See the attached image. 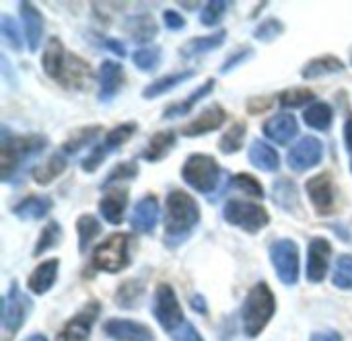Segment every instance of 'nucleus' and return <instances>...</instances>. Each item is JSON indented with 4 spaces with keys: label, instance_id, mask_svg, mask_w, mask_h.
I'll use <instances>...</instances> for the list:
<instances>
[{
    "label": "nucleus",
    "instance_id": "23",
    "mask_svg": "<svg viewBox=\"0 0 352 341\" xmlns=\"http://www.w3.org/2000/svg\"><path fill=\"white\" fill-rule=\"evenodd\" d=\"M52 206H54V200L50 196H27L12 208V214L21 222H35V220L45 218Z\"/></svg>",
    "mask_w": 352,
    "mask_h": 341
},
{
    "label": "nucleus",
    "instance_id": "34",
    "mask_svg": "<svg viewBox=\"0 0 352 341\" xmlns=\"http://www.w3.org/2000/svg\"><path fill=\"white\" fill-rule=\"evenodd\" d=\"M303 121L311 128V130H318V132H328L332 128V121H334V109L328 105V103H314L309 105L305 111H303Z\"/></svg>",
    "mask_w": 352,
    "mask_h": 341
},
{
    "label": "nucleus",
    "instance_id": "42",
    "mask_svg": "<svg viewBox=\"0 0 352 341\" xmlns=\"http://www.w3.org/2000/svg\"><path fill=\"white\" fill-rule=\"evenodd\" d=\"M132 62L142 72H155L161 66V47L159 45H142L132 54Z\"/></svg>",
    "mask_w": 352,
    "mask_h": 341
},
{
    "label": "nucleus",
    "instance_id": "46",
    "mask_svg": "<svg viewBox=\"0 0 352 341\" xmlns=\"http://www.w3.org/2000/svg\"><path fill=\"white\" fill-rule=\"evenodd\" d=\"M283 33H285V23L278 21V19H274V16L262 21V23L254 29V37H256L258 41H264V43L276 41Z\"/></svg>",
    "mask_w": 352,
    "mask_h": 341
},
{
    "label": "nucleus",
    "instance_id": "21",
    "mask_svg": "<svg viewBox=\"0 0 352 341\" xmlns=\"http://www.w3.org/2000/svg\"><path fill=\"white\" fill-rule=\"evenodd\" d=\"M91 78H93L91 66H89L85 60H80L78 56L68 54V56H66V62H64V68H62L60 82H62L66 89L80 91V89H87V86H89Z\"/></svg>",
    "mask_w": 352,
    "mask_h": 341
},
{
    "label": "nucleus",
    "instance_id": "61",
    "mask_svg": "<svg viewBox=\"0 0 352 341\" xmlns=\"http://www.w3.org/2000/svg\"><path fill=\"white\" fill-rule=\"evenodd\" d=\"M351 64H352V51H351Z\"/></svg>",
    "mask_w": 352,
    "mask_h": 341
},
{
    "label": "nucleus",
    "instance_id": "3",
    "mask_svg": "<svg viewBox=\"0 0 352 341\" xmlns=\"http://www.w3.org/2000/svg\"><path fill=\"white\" fill-rule=\"evenodd\" d=\"M276 313V298L266 282H258L245 296L243 309H241V323H243V333L250 340H256L270 319Z\"/></svg>",
    "mask_w": 352,
    "mask_h": 341
},
{
    "label": "nucleus",
    "instance_id": "10",
    "mask_svg": "<svg viewBox=\"0 0 352 341\" xmlns=\"http://www.w3.org/2000/svg\"><path fill=\"white\" fill-rule=\"evenodd\" d=\"M324 158V144L314 136H303L287 154V165L293 173H305L318 167Z\"/></svg>",
    "mask_w": 352,
    "mask_h": 341
},
{
    "label": "nucleus",
    "instance_id": "5",
    "mask_svg": "<svg viewBox=\"0 0 352 341\" xmlns=\"http://www.w3.org/2000/svg\"><path fill=\"white\" fill-rule=\"evenodd\" d=\"M130 266V235L118 233L107 237L93 251V268L105 274H118Z\"/></svg>",
    "mask_w": 352,
    "mask_h": 341
},
{
    "label": "nucleus",
    "instance_id": "36",
    "mask_svg": "<svg viewBox=\"0 0 352 341\" xmlns=\"http://www.w3.org/2000/svg\"><path fill=\"white\" fill-rule=\"evenodd\" d=\"M76 233H78V251L87 253L93 241L101 235V224L93 214H82L76 220Z\"/></svg>",
    "mask_w": 352,
    "mask_h": 341
},
{
    "label": "nucleus",
    "instance_id": "24",
    "mask_svg": "<svg viewBox=\"0 0 352 341\" xmlns=\"http://www.w3.org/2000/svg\"><path fill=\"white\" fill-rule=\"evenodd\" d=\"M227 39V31L225 29H219L210 35H202V37H192L190 41H186L182 47H179V56L186 58V60H192V58H198L202 54H208V51H214L219 47H223Z\"/></svg>",
    "mask_w": 352,
    "mask_h": 341
},
{
    "label": "nucleus",
    "instance_id": "12",
    "mask_svg": "<svg viewBox=\"0 0 352 341\" xmlns=\"http://www.w3.org/2000/svg\"><path fill=\"white\" fill-rule=\"evenodd\" d=\"M305 191L320 216H328L334 212V202H336V189H334V179L330 173H320L307 179Z\"/></svg>",
    "mask_w": 352,
    "mask_h": 341
},
{
    "label": "nucleus",
    "instance_id": "31",
    "mask_svg": "<svg viewBox=\"0 0 352 341\" xmlns=\"http://www.w3.org/2000/svg\"><path fill=\"white\" fill-rule=\"evenodd\" d=\"M66 169H68V156H66L62 150H58V152H54L50 158H45L41 165H37V167L31 171V177H33L35 183L47 185V183L56 181Z\"/></svg>",
    "mask_w": 352,
    "mask_h": 341
},
{
    "label": "nucleus",
    "instance_id": "56",
    "mask_svg": "<svg viewBox=\"0 0 352 341\" xmlns=\"http://www.w3.org/2000/svg\"><path fill=\"white\" fill-rule=\"evenodd\" d=\"M190 305H192V309H194L196 313H200V315H206V313H208V309H206V301H204V296H202V294H192Z\"/></svg>",
    "mask_w": 352,
    "mask_h": 341
},
{
    "label": "nucleus",
    "instance_id": "49",
    "mask_svg": "<svg viewBox=\"0 0 352 341\" xmlns=\"http://www.w3.org/2000/svg\"><path fill=\"white\" fill-rule=\"evenodd\" d=\"M254 54H256V49H254V47H241V49H237L235 54H231V56L223 62V66H221V74H229V72H233V70H235V68H239L241 64L250 62V60L254 58Z\"/></svg>",
    "mask_w": 352,
    "mask_h": 341
},
{
    "label": "nucleus",
    "instance_id": "15",
    "mask_svg": "<svg viewBox=\"0 0 352 341\" xmlns=\"http://www.w3.org/2000/svg\"><path fill=\"white\" fill-rule=\"evenodd\" d=\"M262 134L274 144H289L299 136V121L293 113H276L262 124Z\"/></svg>",
    "mask_w": 352,
    "mask_h": 341
},
{
    "label": "nucleus",
    "instance_id": "2",
    "mask_svg": "<svg viewBox=\"0 0 352 341\" xmlns=\"http://www.w3.org/2000/svg\"><path fill=\"white\" fill-rule=\"evenodd\" d=\"M47 146V138L41 134H12L6 126L0 132V179L8 183L23 163L39 154Z\"/></svg>",
    "mask_w": 352,
    "mask_h": 341
},
{
    "label": "nucleus",
    "instance_id": "6",
    "mask_svg": "<svg viewBox=\"0 0 352 341\" xmlns=\"http://www.w3.org/2000/svg\"><path fill=\"white\" fill-rule=\"evenodd\" d=\"M223 218L231 226H237L248 235H258L270 224V214L266 212V208L248 200H229L223 208Z\"/></svg>",
    "mask_w": 352,
    "mask_h": 341
},
{
    "label": "nucleus",
    "instance_id": "11",
    "mask_svg": "<svg viewBox=\"0 0 352 341\" xmlns=\"http://www.w3.org/2000/svg\"><path fill=\"white\" fill-rule=\"evenodd\" d=\"M101 315V305L97 301L87 303L72 319L66 321L64 329L60 331L58 341H87L91 338L93 325Z\"/></svg>",
    "mask_w": 352,
    "mask_h": 341
},
{
    "label": "nucleus",
    "instance_id": "29",
    "mask_svg": "<svg viewBox=\"0 0 352 341\" xmlns=\"http://www.w3.org/2000/svg\"><path fill=\"white\" fill-rule=\"evenodd\" d=\"M346 70V64L338 58V56H320L309 60L303 68H301V76L305 80L311 78H322V76H332V74H340Z\"/></svg>",
    "mask_w": 352,
    "mask_h": 341
},
{
    "label": "nucleus",
    "instance_id": "16",
    "mask_svg": "<svg viewBox=\"0 0 352 341\" xmlns=\"http://www.w3.org/2000/svg\"><path fill=\"white\" fill-rule=\"evenodd\" d=\"M126 72L120 62L116 60H103L99 66V101L109 103L124 86Z\"/></svg>",
    "mask_w": 352,
    "mask_h": 341
},
{
    "label": "nucleus",
    "instance_id": "54",
    "mask_svg": "<svg viewBox=\"0 0 352 341\" xmlns=\"http://www.w3.org/2000/svg\"><path fill=\"white\" fill-rule=\"evenodd\" d=\"M309 341H342V338H340V333H338V331H334V329H326V331H318V333H314Z\"/></svg>",
    "mask_w": 352,
    "mask_h": 341
},
{
    "label": "nucleus",
    "instance_id": "28",
    "mask_svg": "<svg viewBox=\"0 0 352 341\" xmlns=\"http://www.w3.org/2000/svg\"><path fill=\"white\" fill-rule=\"evenodd\" d=\"M248 154H250V163H252L258 171L276 173V171L280 169V156H278V152H276L270 144H266V142H262V140H254V142L250 144Z\"/></svg>",
    "mask_w": 352,
    "mask_h": 341
},
{
    "label": "nucleus",
    "instance_id": "4",
    "mask_svg": "<svg viewBox=\"0 0 352 341\" xmlns=\"http://www.w3.org/2000/svg\"><path fill=\"white\" fill-rule=\"evenodd\" d=\"M182 177L194 191L210 196L221 183V167L210 154L194 152L186 158L182 167Z\"/></svg>",
    "mask_w": 352,
    "mask_h": 341
},
{
    "label": "nucleus",
    "instance_id": "35",
    "mask_svg": "<svg viewBox=\"0 0 352 341\" xmlns=\"http://www.w3.org/2000/svg\"><path fill=\"white\" fill-rule=\"evenodd\" d=\"M99 136H101V126H87V128H80V130L72 132V136L62 144L60 150H62L66 156L76 154V152H80L85 146L93 144Z\"/></svg>",
    "mask_w": 352,
    "mask_h": 341
},
{
    "label": "nucleus",
    "instance_id": "19",
    "mask_svg": "<svg viewBox=\"0 0 352 341\" xmlns=\"http://www.w3.org/2000/svg\"><path fill=\"white\" fill-rule=\"evenodd\" d=\"M19 14L23 21V31H25V41H27V49L29 51H37L41 37H43V16L39 12V8L31 2H19Z\"/></svg>",
    "mask_w": 352,
    "mask_h": 341
},
{
    "label": "nucleus",
    "instance_id": "14",
    "mask_svg": "<svg viewBox=\"0 0 352 341\" xmlns=\"http://www.w3.org/2000/svg\"><path fill=\"white\" fill-rule=\"evenodd\" d=\"M159 210H161V206H159L157 196L148 193V196L140 198L130 216L132 231L138 235H153L157 228V222H159Z\"/></svg>",
    "mask_w": 352,
    "mask_h": 341
},
{
    "label": "nucleus",
    "instance_id": "59",
    "mask_svg": "<svg viewBox=\"0 0 352 341\" xmlns=\"http://www.w3.org/2000/svg\"><path fill=\"white\" fill-rule=\"evenodd\" d=\"M182 6H184V8H198L196 2H182Z\"/></svg>",
    "mask_w": 352,
    "mask_h": 341
},
{
    "label": "nucleus",
    "instance_id": "52",
    "mask_svg": "<svg viewBox=\"0 0 352 341\" xmlns=\"http://www.w3.org/2000/svg\"><path fill=\"white\" fill-rule=\"evenodd\" d=\"M163 23H165V27L169 31H182V29H186V19L177 10H173V8L163 10Z\"/></svg>",
    "mask_w": 352,
    "mask_h": 341
},
{
    "label": "nucleus",
    "instance_id": "57",
    "mask_svg": "<svg viewBox=\"0 0 352 341\" xmlns=\"http://www.w3.org/2000/svg\"><path fill=\"white\" fill-rule=\"evenodd\" d=\"M344 146H346V150H349V154H351L352 158V115L344 124Z\"/></svg>",
    "mask_w": 352,
    "mask_h": 341
},
{
    "label": "nucleus",
    "instance_id": "20",
    "mask_svg": "<svg viewBox=\"0 0 352 341\" xmlns=\"http://www.w3.org/2000/svg\"><path fill=\"white\" fill-rule=\"evenodd\" d=\"M272 200H274L276 206H280L291 216L305 218L303 204H301V198H299V189H297V183L293 179H289V177L276 179L272 183Z\"/></svg>",
    "mask_w": 352,
    "mask_h": 341
},
{
    "label": "nucleus",
    "instance_id": "32",
    "mask_svg": "<svg viewBox=\"0 0 352 341\" xmlns=\"http://www.w3.org/2000/svg\"><path fill=\"white\" fill-rule=\"evenodd\" d=\"M194 76H196V70H184V72H173V74L161 76V78L153 80L151 84H146L142 89V99H157V97H161L165 93H171L173 89L188 82Z\"/></svg>",
    "mask_w": 352,
    "mask_h": 341
},
{
    "label": "nucleus",
    "instance_id": "27",
    "mask_svg": "<svg viewBox=\"0 0 352 341\" xmlns=\"http://www.w3.org/2000/svg\"><path fill=\"white\" fill-rule=\"evenodd\" d=\"M66 56H68V51L64 49L62 41L58 37H50V41L45 43V49H43V56H41V68H43L45 76L60 80Z\"/></svg>",
    "mask_w": 352,
    "mask_h": 341
},
{
    "label": "nucleus",
    "instance_id": "26",
    "mask_svg": "<svg viewBox=\"0 0 352 341\" xmlns=\"http://www.w3.org/2000/svg\"><path fill=\"white\" fill-rule=\"evenodd\" d=\"M124 31L126 35L136 41V43H151L157 33H159V27L155 23V19L151 14H132L124 21Z\"/></svg>",
    "mask_w": 352,
    "mask_h": 341
},
{
    "label": "nucleus",
    "instance_id": "33",
    "mask_svg": "<svg viewBox=\"0 0 352 341\" xmlns=\"http://www.w3.org/2000/svg\"><path fill=\"white\" fill-rule=\"evenodd\" d=\"M214 86H217V82L210 78V80H206L200 89H196L192 95H188L184 101H177V103H171L165 111H163V119H177V117H184V115H188L194 107H196V103H200L204 97H208L212 91H214Z\"/></svg>",
    "mask_w": 352,
    "mask_h": 341
},
{
    "label": "nucleus",
    "instance_id": "8",
    "mask_svg": "<svg viewBox=\"0 0 352 341\" xmlns=\"http://www.w3.org/2000/svg\"><path fill=\"white\" fill-rule=\"evenodd\" d=\"M153 315L167 333L175 331L179 325L186 323L182 305H179L177 296H175V290L169 284H159L157 286L155 296H153Z\"/></svg>",
    "mask_w": 352,
    "mask_h": 341
},
{
    "label": "nucleus",
    "instance_id": "45",
    "mask_svg": "<svg viewBox=\"0 0 352 341\" xmlns=\"http://www.w3.org/2000/svg\"><path fill=\"white\" fill-rule=\"evenodd\" d=\"M229 187H233L237 191H243V193H248L250 198H256V200H262L264 198L262 183L256 177L248 175V173H237L233 179H229Z\"/></svg>",
    "mask_w": 352,
    "mask_h": 341
},
{
    "label": "nucleus",
    "instance_id": "51",
    "mask_svg": "<svg viewBox=\"0 0 352 341\" xmlns=\"http://www.w3.org/2000/svg\"><path fill=\"white\" fill-rule=\"evenodd\" d=\"M171 336V340L173 341H204L202 340V336L198 333V329L190 323V321H186L184 325H179L175 331H171L169 333Z\"/></svg>",
    "mask_w": 352,
    "mask_h": 341
},
{
    "label": "nucleus",
    "instance_id": "30",
    "mask_svg": "<svg viewBox=\"0 0 352 341\" xmlns=\"http://www.w3.org/2000/svg\"><path fill=\"white\" fill-rule=\"evenodd\" d=\"M175 140H177V136H175L173 130L157 132V134L148 140V144L144 146V150L140 152V158L146 161V163H159V161H163V158L173 150Z\"/></svg>",
    "mask_w": 352,
    "mask_h": 341
},
{
    "label": "nucleus",
    "instance_id": "7",
    "mask_svg": "<svg viewBox=\"0 0 352 341\" xmlns=\"http://www.w3.org/2000/svg\"><path fill=\"white\" fill-rule=\"evenodd\" d=\"M270 261L285 286L299 282V245L291 239H278L270 245Z\"/></svg>",
    "mask_w": 352,
    "mask_h": 341
},
{
    "label": "nucleus",
    "instance_id": "13",
    "mask_svg": "<svg viewBox=\"0 0 352 341\" xmlns=\"http://www.w3.org/2000/svg\"><path fill=\"white\" fill-rule=\"evenodd\" d=\"M332 245L324 237H314L307 247V282L322 284L330 270Z\"/></svg>",
    "mask_w": 352,
    "mask_h": 341
},
{
    "label": "nucleus",
    "instance_id": "50",
    "mask_svg": "<svg viewBox=\"0 0 352 341\" xmlns=\"http://www.w3.org/2000/svg\"><path fill=\"white\" fill-rule=\"evenodd\" d=\"M105 156H107V152L103 150V146L99 144V146H95L82 161H80V167H82V171H87V173H95L101 165H103V161H105Z\"/></svg>",
    "mask_w": 352,
    "mask_h": 341
},
{
    "label": "nucleus",
    "instance_id": "58",
    "mask_svg": "<svg viewBox=\"0 0 352 341\" xmlns=\"http://www.w3.org/2000/svg\"><path fill=\"white\" fill-rule=\"evenodd\" d=\"M25 341H47L43 336H39V333H35V336H31V338H27Z\"/></svg>",
    "mask_w": 352,
    "mask_h": 341
},
{
    "label": "nucleus",
    "instance_id": "43",
    "mask_svg": "<svg viewBox=\"0 0 352 341\" xmlns=\"http://www.w3.org/2000/svg\"><path fill=\"white\" fill-rule=\"evenodd\" d=\"M332 284L338 290H352V255L344 253L338 257L334 274H332Z\"/></svg>",
    "mask_w": 352,
    "mask_h": 341
},
{
    "label": "nucleus",
    "instance_id": "18",
    "mask_svg": "<svg viewBox=\"0 0 352 341\" xmlns=\"http://www.w3.org/2000/svg\"><path fill=\"white\" fill-rule=\"evenodd\" d=\"M103 333L113 341H153V331L146 325L130 319H109Z\"/></svg>",
    "mask_w": 352,
    "mask_h": 341
},
{
    "label": "nucleus",
    "instance_id": "39",
    "mask_svg": "<svg viewBox=\"0 0 352 341\" xmlns=\"http://www.w3.org/2000/svg\"><path fill=\"white\" fill-rule=\"evenodd\" d=\"M245 136H248V126L243 121H237L233 124L219 140V150L223 154H235L243 148V142H245Z\"/></svg>",
    "mask_w": 352,
    "mask_h": 341
},
{
    "label": "nucleus",
    "instance_id": "1",
    "mask_svg": "<svg viewBox=\"0 0 352 341\" xmlns=\"http://www.w3.org/2000/svg\"><path fill=\"white\" fill-rule=\"evenodd\" d=\"M200 218H202L200 206L190 193L179 189L169 191L165 200V235H163L165 247L167 249L182 247L200 224Z\"/></svg>",
    "mask_w": 352,
    "mask_h": 341
},
{
    "label": "nucleus",
    "instance_id": "44",
    "mask_svg": "<svg viewBox=\"0 0 352 341\" xmlns=\"http://www.w3.org/2000/svg\"><path fill=\"white\" fill-rule=\"evenodd\" d=\"M136 175H138V163L136 161H126V163H120V165H116L109 173H107V177H105V181L101 183V189H107L109 185H113V183H120V181H130V179H136Z\"/></svg>",
    "mask_w": 352,
    "mask_h": 341
},
{
    "label": "nucleus",
    "instance_id": "48",
    "mask_svg": "<svg viewBox=\"0 0 352 341\" xmlns=\"http://www.w3.org/2000/svg\"><path fill=\"white\" fill-rule=\"evenodd\" d=\"M0 35H2L4 43H8V47H12L14 51L23 49V39H21L19 27L12 16H8V14L0 16Z\"/></svg>",
    "mask_w": 352,
    "mask_h": 341
},
{
    "label": "nucleus",
    "instance_id": "40",
    "mask_svg": "<svg viewBox=\"0 0 352 341\" xmlns=\"http://www.w3.org/2000/svg\"><path fill=\"white\" fill-rule=\"evenodd\" d=\"M62 241V226L52 220L43 226V231L37 237L35 249H33V257H41L43 253H50L52 249H56Z\"/></svg>",
    "mask_w": 352,
    "mask_h": 341
},
{
    "label": "nucleus",
    "instance_id": "25",
    "mask_svg": "<svg viewBox=\"0 0 352 341\" xmlns=\"http://www.w3.org/2000/svg\"><path fill=\"white\" fill-rule=\"evenodd\" d=\"M58 270H60V261H58V259H47V261L39 263V266L33 270V274L29 276V280H27L29 292H31V294H37V296L45 294V292L56 284V280H58Z\"/></svg>",
    "mask_w": 352,
    "mask_h": 341
},
{
    "label": "nucleus",
    "instance_id": "60",
    "mask_svg": "<svg viewBox=\"0 0 352 341\" xmlns=\"http://www.w3.org/2000/svg\"><path fill=\"white\" fill-rule=\"evenodd\" d=\"M351 173H352V158H351Z\"/></svg>",
    "mask_w": 352,
    "mask_h": 341
},
{
    "label": "nucleus",
    "instance_id": "37",
    "mask_svg": "<svg viewBox=\"0 0 352 341\" xmlns=\"http://www.w3.org/2000/svg\"><path fill=\"white\" fill-rule=\"evenodd\" d=\"M142 296H144V282L138 280V278H132V280H126V282L118 288L113 301H116L118 307H122V309H134V307L140 303Z\"/></svg>",
    "mask_w": 352,
    "mask_h": 341
},
{
    "label": "nucleus",
    "instance_id": "41",
    "mask_svg": "<svg viewBox=\"0 0 352 341\" xmlns=\"http://www.w3.org/2000/svg\"><path fill=\"white\" fill-rule=\"evenodd\" d=\"M278 103L283 109H297V107H309L316 103V93L311 89H287L278 95Z\"/></svg>",
    "mask_w": 352,
    "mask_h": 341
},
{
    "label": "nucleus",
    "instance_id": "17",
    "mask_svg": "<svg viewBox=\"0 0 352 341\" xmlns=\"http://www.w3.org/2000/svg\"><path fill=\"white\" fill-rule=\"evenodd\" d=\"M225 121H227V111L223 109V105L214 103V105L206 107L194 121L184 126L182 128V136L198 138V136H204V134H210V132L219 130Z\"/></svg>",
    "mask_w": 352,
    "mask_h": 341
},
{
    "label": "nucleus",
    "instance_id": "55",
    "mask_svg": "<svg viewBox=\"0 0 352 341\" xmlns=\"http://www.w3.org/2000/svg\"><path fill=\"white\" fill-rule=\"evenodd\" d=\"M248 107H250V111L252 113H260V111H266L268 107H270V99L266 97H258V99H252L250 103H248Z\"/></svg>",
    "mask_w": 352,
    "mask_h": 341
},
{
    "label": "nucleus",
    "instance_id": "38",
    "mask_svg": "<svg viewBox=\"0 0 352 341\" xmlns=\"http://www.w3.org/2000/svg\"><path fill=\"white\" fill-rule=\"evenodd\" d=\"M136 130H138V124H136V121H126V124L116 126L113 130H109V132L105 134V138H103V142H101L103 150H105L107 154L113 152V150H120V148L136 134Z\"/></svg>",
    "mask_w": 352,
    "mask_h": 341
},
{
    "label": "nucleus",
    "instance_id": "53",
    "mask_svg": "<svg viewBox=\"0 0 352 341\" xmlns=\"http://www.w3.org/2000/svg\"><path fill=\"white\" fill-rule=\"evenodd\" d=\"M101 41H103V47H105V49H109V51L116 54L118 58H126V47H124V43H120V41L113 39V37H101Z\"/></svg>",
    "mask_w": 352,
    "mask_h": 341
},
{
    "label": "nucleus",
    "instance_id": "22",
    "mask_svg": "<svg viewBox=\"0 0 352 341\" xmlns=\"http://www.w3.org/2000/svg\"><path fill=\"white\" fill-rule=\"evenodd\" d=\"M128 200H130V193L126 187H113L111 191H107L99 202V212L103 220L113 226L122 224L126 208H128Z\"/></svg>",
    "mask_w": 352,
    "mask_h": 341
},
{
    "label": "nucleus",
    "instance_id": "47",
    "mask_svg": "<svg viewBox=\"0 0 352 341\" xmlns=\"http://www.w3.org/2000/svg\"><path fill=\"white\" fill-rule=\"evenodd\" d=\"M231 8V2H223V0H212L208 2L202 10H200V23L204 27H214L223 21V16L227 14V10Z\"/></svg>",
    "mask_w": 352,
    "mask_h": 341
},
{
    "label": "nucleus",
    "instance_id": "9",
    "mask_svg": "<svg viewBox=\"0 0 352 341\" xmlns=\"http://www.w3.org/2000/svg\"><path fill=\"white\" fill-rule=\"evenodd\" d=\"M31 307L33 305H31L29 296L23 294V290L19 288L16 282H12L8 292L2 298V327L8 336H14L23 327L25 319L31 313Z\"/></svg>",
    "mask_w": 352,
    "mask_h": 341
}]
</instances>
